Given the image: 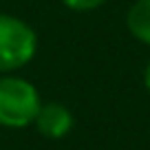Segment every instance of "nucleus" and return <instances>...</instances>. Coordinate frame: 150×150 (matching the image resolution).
<instances>
[{"instance_id": "1", "label": "nucleus", "mask_w": 150, "mask_h": 150, "mask_svg": "<svg viewBox=\"0 0 150 150\" xmlns=\"http://www.w3.org/2000/svg\"><path fill=\"white\" fill-rule=\"evenodd\" d=\"M42 106L40 91L24 77L0 75V126L27 128L35 122Z\"/></svg>"}, {"instance_id": "5", "label": "nucleus", "mask_w": 150, "mask_h": 150, "mask_svg": "<svg viewBox=\"0 0 150 150\" xmlns=\"http://www.w3.org/2000/svg\"><path fill=\"white\" fill-rule=\"evenodd\" d=\"M106 0H62V5L69 7L71 11H93L102 7Z\"/></svg>"}, {"instance_id": "4", "label": "nucleus", "mask_w": 150, "mask_h": 150, "mask_svg": "<svg viewBox=\"0 0 150 150\" xmlns=\"http://www.w3.org/2000/svg\"><path fill=\"white\" fill-rule=\"evenodd\" d=\"M126 27L135 40L150 47V0H135L126 13Z\"/></svg>"}, {"instance_id": "3", "label": "nucleus", "mask_w": 150, "mask_h": 150, "mask_svg": "<svg viewBox=\"0 0 150 150\" xmlns=\"http://www.w3.org/2000/svg\"><path fill=\"white\" fill-rule=\"evenodd\" d=\"M75 117L73 112L60 102H47L40 106L38 117L33 122V126L40 130V135H44L47 139H62L73 130Z\"/></svg>"}, {"instance_id": "2", "label": "nucleus", "mask_w": 150, "mask_h": 150, "mask_svg": "<svg viewBox=\"0 0 150 150\" xmlns=\"http://www.w3.org/2000/svg\"><path fill=\"white\" fill-rule=\"evenodd\" d=\"M38 53V35L29 22L0 13V75L24 69Z\"/></svg>"}, {"instance_id": "6", "label": "nucleus", "mask_w": 150, "mask_h": 150, "mask_svg": "<svg viewBox=\"0 0 150 150\" xmlns=\"http://www.w3.org/2000/svg\"><path fill=\"white\" fill-rule=\"evenodd\" d=\"M144 84H146V88L150 91V62L146 64V71H144Z\"/></svg>"}]
</instances>
